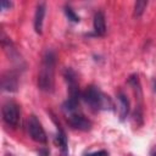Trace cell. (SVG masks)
<instances>
[{"label":"cell","instance_id":"cell-1","mask_svg":"<svg viewBox=\"0 0 156 156\" xmlns=\"http://www.w3.org/2000/svg\"><path fill=\"white\" fill-rule=\"evenodd\" d=\"M55 67H56V54L54 50L46 49L43 55L38 73V88L44 93H51L54 90Z\"/></svg>","mask_w":156,"mask_h":156},{"label":"cell","instance_id":"cell-2","mask_svg":"<svg viewBox=\"0 0 156 156\" xmlns=\"http://www.w3.org/2000/svg\"><path fill=\"white\" fill-rule=\"evenodd\" d=\"M83 100L87 102V105L94 110V111H101V110H112L113 108V102L107 96L104 94L98 87L95 85H89L82 94Z\"/></svg>","mask_w":156,"mask_h":156},{"label":"cell","instance_id":"cell-3","mask_svg":"<svg viewBox=\"0 0 156 156\" xmlns=\"http://www.w3.org/2000/svg\"><path fill=\"white\" fill-rule=\"evenodd\" d=\"M2 119L9 127L16 128L21 119L20 106L13 101L5 102L2 106Z\"/></svg>","mask_w":156,"mask_h":156},{"label":"cell","instance_id":"cell-4","mask_svg":"<svg viewBox=\"0 0 156 156\" xmlns=\"http://www.w3.org/2000/svg\"><path fill=\"white\" fill-rule=\"evenodd\" d=\"M27 129H28V134L29 136L39 143V144H45L48 141V136H46V133L41 126V123L39 122V119L37 118V116L32 115L29 118H28V123H27Z\"/></svg>","mask_w":156,"mask_h":156},{"label":"cell","instance_id":"cell-5","mask_svg":"<svg viewBox=\"0 0 156 156\" xmlns=\"http://www.w3.org/2000/svg\"><path fill=\"white\" fill-rule=\"evenodd\" d=\"M67 122L68 124L74 128V129H79V130H89L91 128V122L79 111L73 112L71 115H67Z\"/></svg>","mask_w":156,"mask_h":156},{"label":"cell","instance_id":"cell-6","mask_svg":"<svg viewBox=\"0 0 156 156\" xmlns=\"http://www.w3.org/2000/svg\"><path fill=\"white\" fill-rule=\"evenodd\" d=\"M93 28L95 35L102 37L106 33V22H105V15L102 11H96L93 20Z\"/></svg>","mask_w":156,"mask_h":156},{"label":"cell","instance_id":"cell-7","mask_svg":"<svg viewBox=\"0 0 156 156\" xmlns=\"http://www.w3.org/2000/svg\"><path fill=\"white\" fill-rule=\"evenodd\" d=\"M46 12V6L44 2H40L37 5L35 13H34V29L38 34H41L43 32V23H44V17Z\"/></svg>","mask_w":156,"mask_h":156},{"label":"cell","instance_id":"cell-8","mask_svg":"<svg viewBox=\"0 0 156 156\" xmlns=\"http://www.w3.org/2000/svg\"><path fill=\"white\" fill-rule=\"evenodd\" d=\"M17 85H18V82H17V76L15 72H7L2 76L1 87L5 91H10V93L16 91Z\"/></svg>","mask_w":156,"mask_h":156},{"label":"cell","instance_id":"cell-9","mask_svg":"<svg viewBox=\"0 0 156 156\" xmlns=\"http://www.w3.org/2000/svg\"><path fill=\"white\" fill-rule=\"evenodd\" d=\"M117 99H118L119 118H121V121H123V119H126V117H127L128 113H129V100H128V98H127L122 91L118 93Z\"/></svg>","mask_w":156,"mask_h":156},{"label":"cell","instance_id":"cell-10","mask_svg":"<svg viewBox=\"0 0 156 156\" xmlns=\"http://www.w3.org/2000/svg\"><path fill=\"white\" fill-rule=\"evenodd\" d=\"M56 141H57V144H58V146H60V150H61L62 155H63V156H67V154H68V147H67V136H66L65 130H63L61 127H58V129H57Z\"/></svg>","mask_w":156,"mask_h":156},{"label":"cell","instance_id":"cell-11","mask_svg":"<svg viewBox=\"0 0 156 156\" xmlns=\"http://www.w3.org/2000/svg\"><path fill=\"white\" fill-rule=\"evenodd\" d=\"M146 6H147V1H143V0L136 1L134 5V17L139 18L144 13V10L146 9Z\"/></svg>","mask_w":156,"mask_h":156},{"label":"cell","instance_id":"cell-12","mask_svg":"<svg viewBox=\"0 0 156 156\" xmlns=\"http://www.w3.org/2000/svg\"><path fill=\"white\" fill-rule=\"evenodd\" d=\"M65 15L67 16V18L71 22H74V23H78L79 22V16L74 12V10L71 6H65Z\"/></svg>","mask_w":156,"mask_h":156},{"label":"cell","instance_id":"cell-13","mask_svg":"<svg viewBox=\"0 0 156 156\" xmlns=\"http://www.w3.org/2000/svg\"><path fill=\"white\" fill-rule=\"evenodd\" d=\"M84 156H108V152L105 151V150H100V151H95V152L85 154Z\"/></svg>","mask_w":156,"mask_h":156},{"label":"cell","instance_id":"cell-14","mask_svg":"<svg viewBox=\"0 0 156 156\" xmlns=\"http://www.w3.org/2000/svg\"><path fill=\"white\" fill-rule=\"evenodd\" d=\"M11 6H12L11 2H9V1H6V0H1V9H2V10H9Z\"/></svg>","mask_w":156,"mask_h":156},{"label":"cell","instance_id":"cell-15","mask_svg":"<svg viewBox=\"0 0 156 156\" xmlns=\"http://www.w3.org/2000/svg\"><path fill=\"white\" fill-rule=\"evenodd\" d=\"M154 89H155V91H156V82H154Z\"/></svg>","mask_w":156,"mask_h":156},{"label":"cell","instance_id":"cell-16","mask_svg":"<svg viewBox=\"0 0 156 156\" xmlns=\"http://www.w3.org/2000/svg\"><path fill=\"white\" fill-rule=\"evenodd\" d=\"M154 156H156V152H155V154H154Z\"/></svg>","mask_w":156,"mask_h":156}]
</instances>
